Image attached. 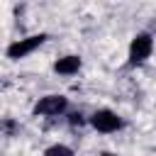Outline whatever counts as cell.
Masks as SVG:
<instances>
[{"label": "cell", "mask_w": 156, "mask_h": 156, "mask_svg": "<svg viewBox=\"0 0 156 156\" xmlns=\"http://www.w3.org/2000/svg\"><path fill=\"white\" fill-rule=\"evenodd\" d=\"M100 156H117V154H112V151H102Z\"/></svg>", "instance_id": "obj_9"}, {"label": "cell", "mask_w": 156, "mask_h": 156, "mask_svg": "<svg viewBox=\"0 0 156 156\" xmlns=\"http://www.w3.org/2000/svg\"><path fill=\"white\" fill-rule=\"evenodd\" d=\"M154 51V37L149 32H139L132 41H129V51H127V63L129 66H141L146 63V58Z\"/></svg>", "instance_id": "obj_1"}, {"label": "cell", "mask_w": 156, "mask_h": 156, "mask_svg": "<svg viewBox=\"0 0 156 156\" xmlns=\"http://www.w3.org/2000/svg\"><path fill=\"white\" fill-rule=\"evenodd\" d=\"M122 117L112 110H95L90 115V127L100 134H112V132H119L122 129Z\"/></svg>", "instance_id": "obj_4"}, {"label": "cell", "mask_w": 156, "mask_h": 156, "mask_svg": "<svg viewBox=\"0 0 156 156\" xmlns=\"http://www.w3.org/2000/svg\"><path fill=\"white\" fill-rule=\"evenodd\" d=\"M85 122H90V117H83V112H71V115H68V124H71L73 129H80Z\"/></svg>", "instance_id": "obj_7"}, {"label": "cell", "mask_w": 156, "mask_h": 156, "mask_svg": "<svg viewBox=\"0 0 156 156\" xmlns=\"http://www.w3.org/2000/svg\"><path fill=\"white\" fill-rule=\"evenodd\" d=\"M80 66H83L80 56L68 54V56H61V58L54 61V73H58V76H76L80 71Z\"/></svg>", "instance_id": "obj_5"}, {"label": "cell", "mask_w": 156, "mask_h": 156, "mask_svg": "<svg viewBox=\"0 0 156 156\" xmlns=\"http://www.w3.org/2000/svg\"><path fill=\"white\" fill-rule=\"evenodd\" d=\"M49 37L41 32V34H32V37H24V39H15L7 49H5V54H7V58H12V61H20V58H24V56H29V54H34L44 41H46Z\"/></svg>", "instance_id": "obj_3"}, {"label": "cell", "mask_w": 156, "mask_h": 156, "mask_svg": "<svg viewBox=\"0 0 156 156\" xmlns=\"http://www.w3.org/2000/svg\"><path fill=\"white\" fill-rule=\"evenodd\" d=\"M2 132H5L7 136H12L15 132H20V124L12 122V119H2Z\"/></svg>", "instance_id": "obj_8"}, {"label": "cell", "mask_w": 156, "mask_h": 156, "mask_svg": "<svg viewBox=\"0 0 156 156\" xmlns=\"http://www.w3.org/2000/svg\"><path fill=\"white\" fill-rule=\"evenodd\" d=\"M68 110V98L66 95H58V93H51V95H44L34 102L32 112L37 117H58Z\"/></svg>", "instance_id": "obj_2"}, {"label": "cell", "mask_w": 156, "mask_h": 156, "mask_svg": "<svg viewBox=\"0 0 156 156\" xmlns=\"http://www.w3.org/2000/svg\"><path fill=\"white\" fill-rule=\"evenodd\" d=\"M44 156H76V154H73V149L66 146V144H51V146L44 149Z\"/></svg>", "instance_id": "obj_6"}]
</instances>
